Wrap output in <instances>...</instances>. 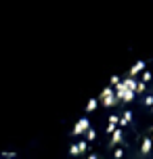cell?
Masks as SVG:
<instances>
[{"label":"cell","instance_id":"1","mask_svg":"<svg viewBox=\"0 0 153 159\" xmlns=\"http://www.w3.org/2000/svg\"><path fill=\"white\" fill-rule=\"evenodd\" d=\"M67 159H153V59L124 71L88 105Z\"/></svg>","mask_w":153,"mask_h":159}]
</instances>
